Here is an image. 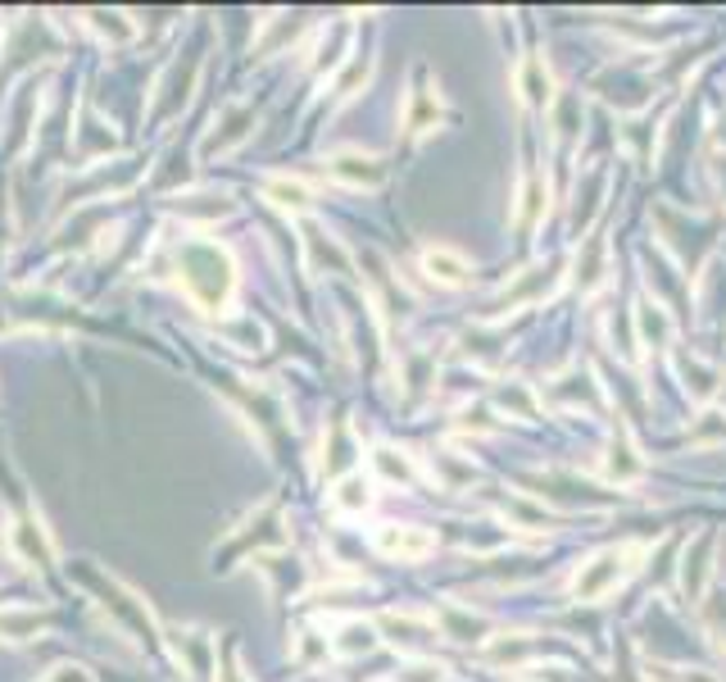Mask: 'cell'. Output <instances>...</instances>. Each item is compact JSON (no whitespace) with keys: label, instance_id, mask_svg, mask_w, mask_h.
I'll use <instances>...</instances> for the list:
<instances>
[{"label":"cell","instance_id":"obj_1","mask_svg":"<svg viewBox=\"0 0 726 682\" xmlns=\"http://www.w3.org/2000/svg\"><path fill=\"white\" fill-rule=\"evenodd\" d=\"M177 269H182V287H187L196 306L223 314L231 287H237V269H231L227 250L218 241H187L177 250Z\"/></svg>","mask_w":726,"mask_h":682},{"label":"cell","instance_id":"obj_2","mask_svg":"<svg viewBox=\"0 0 726 682\" xmlns=\"http://www.w3.org/2000/svg\"><path fill=\"white\" fill-rule=\"evenodd\" d=\"M640 550L644 546H613V550H600V555H590L586 565H577L573 573V596L577 600H604L613 587H622V578H627L640 560Z\"/></svg>","mask_w":726,"mask_h":682},{"label":"cell","instance_id":"obj_3","mask_svg":"<svg viewBox=\"0 0 726 682\" xmlns=\"http://www.w3.org/2000/svg\"><path fill=\"white\" fill-rule=\"evenodd\" d=\"M373 550L386 555V560H423V555L436 550V537L413 523H381L373 528Z\"/></svg>","mask_w":726,"mask_h":682},{"label":"cell","instance_id":"obj_4","mask_svg":"<svg viewBox=\"0 0 726 682\" xmlns=\"http://www.w3.org/2000/svg\"><path fill=\"white\" fill-rule=\"evenodd\" d=\"M5 542H10V555H14V560H18V565H28V569H46L50 560H55V542H50L46 523H41L37 514L14 519V523H10V533H5Z\"/></svg>","mask_w":726,"mask_h":682},{"label":"cell","instance_id":"obj_5","mask_svg":"<svg viewBox=\"0 0 726 682\" xmlns=\"http://www.w3.org/2000/svg\"><path fill=\"white\" fill-rule=\"evenodd\" d=\"M327 173L341 187H354V191H363V187L373 191L386 183V164L377 156H368V150H336V156H327Z\"/></svg>","mask_w":726,"mask_h":682},{"label":"cell","instance_id":"obj_6","mask_svg":"<svg viewBox=\"0 0 726 682\" xmlns=\"http://www.w3.org/2000/svg\"><path fill=\"white\" fill-rule=\"evenodd\" d=\"M513 91L523 100L527 110H550L554 106V78H550V64L544 55H527L513 73Z\"/></svg>","mask_w":726,"mask_h":682},{"label":"cell","instance_id":"obj_7","mask_svg":"<svg viewBox=\"0 0 726 682\" xmlns=\"http://www.w3.org/2000/svg\"><path fill=\"white\" fill-rule=\"evenodd\" d=\"M713 546H717V533H699L686 546V555H681V592H686V600H699L709 592V578H713L709 555H713Z\"/></svg>","mask_w":726,"mask_h":682},{"label":"cell","instance_id":"obj_8","mask_svg":"<svg viewBox=\"0 0 726 682\" xmlns=\"http://www.w3.org/2000/svg\"><path fill=\"white\" fill-rule=\"evenodd\" d=\"M431 623H436V633L450 637V642H486V633H490V619H486V615H473V610H463V605H450V600L436 605Z\"/></svg>","mask_w":726,"mask_h":682},{"label":"cell","instance_id":"obj_9","mask_svg":"<svg viewBox=\"0 0 726 682\" xmlns=\"http://www.w3.org/2000/svg\"><path fill=\"white\" fill-rule=\"evenodd\" d=\"M600 473H604V483H617V487H631L636 478L644 473V460H640V450H636L627 427H617V437L609 446V460L600 464Z\"/></svg>","mask_w":726,"mask_h":682},{"label":"cell","instance_id":"obj_10","mask_svg":"<svg viewBox=\"0 0 726 682\" xmlns=\"http://www.w3.org/2000/svg\"><path fill=\"white\" fill-rule=\"evenodd\" d=\"M423 273L440 287H463L473 277V264H468V256H459V250H450V246H427L423 250Z\"/></svg>","mask_w":726,"mask_h":682},{"label":"cell","instance_id":"obj_11","mask_svg":"<svg viewBox=\"0 0 726 682\" xmlns=\"http://www.w3.org/2000/svg\"><path fill=\"white\" fill-rule=\"evenodd\" d=\"M423 78H427V69H418V87L409 91V110H404V128H409L413 137L431 133L436 119H440V96H436V87H427Z\"/></svg>","mask_w":726,"mask_h":682},{"label":"cell","instance_id":"obj_12","mask_svg":"<svg viewBox=\"0 0 726 682\" xmlns=\"http://www.w3.org/2000/svg\"><path fill=\"white\" fill-rule=\"evenodd\" d=\"M377 628L386 633V642L391 646H418V642H427V637H436V623H427V619H418V615H400V610H386V615H377Z\"/></svg>","mask_w":726,"mask_h":682},{"label":"cell","instance_id":"obj_13","mask_svg":"<svg viewBox=\"0 0 726 682\" xmlns=\"http://www.w3.org/2000/svg\"><path fill=\"white\" fill-rule=\"evenodd\" d=\"M373 473L381 478V483H391V487H413V483H418V460H413L409 450L377 446L373 450Z\"/></svg>","mask_w":726,"mask_h":682},{"label":"cell","instance_id":"obj_14","mask_svg":"<svg viewBox=\"0 0 726 682\" xmlns=\"http://www.w3.org/2000/svg\"><path fill=\"white\" fill-rule=\"evenodd\" d=\"M604 269H609V237L604 233L581 237V250H577V283H581V292L600 287L604 283Z\"/></svg>","mask_w":726,"mask_h":682},{"label":"cell","instance_id":"obj_15","mask_svg":"<svg viewBox=\"0 0 726 682\" xmlns=\"http://www.w3.org/2000/svg\"><path fill=\"white\" fill-rule=\"evenodd\" d=\"M264 200H273L277 210H309L314 206V187H309L304 178H287V173H273V178H264Z\"/></svg>","mask_w":726,"mask_h":682},{"label":"cell","instance_id":"obj_16","mask_svg":"<svg viewBox=\"0 0 726 682\" xmlns=\"http://www.w3.org/2000/svg\"><path fill=\"white\" fill-rule=\"evenodd\" d=\"M544 206H550V187H544L540 173H527L523 191H517V210H513L517 227H523V233H531V227L544 219Z\"/></svg>","mask_w":726,"mask_h":682},{"label":"cell","instance_id":"obj_17","mask_svg":"<svg viewBox=\"0 0 726 682\" xmlns=\"http://www.w3.org/2000/svg\"><path fill=\"white\" fill-rule=\"evenodd\" d=\"M531 655H536V642H531V637L504 633V637H490V642H486L481 660H486V665H509V669H517V665H527Z\"/></svg>","mask_w":726,"mask_h":682},{"label":"cell","instance_id":"obj_18","mask_svg":"<svg viewBox=\"0 0 726 682\" xmlns=\"http://www.w3.org/2000/svg\"><path fill=\"white\" fill-rule=\"evenodd\" d=\"M373 642H377L373 637V623H363V619H346L341 628H336V637H327L336 660H354V655L373 650Z\"/></svg>","mask_w":726,"mask_h":682},{"label":"cell","instance_id":"obj_19","mask_svg":"<svg viewBox=\"0 0 726 682\" xmlns=\"http://www.w3.org/2000/svg\"><path fill=\"white\" fill-rule=\"evenodd\" d=\"M50 628L46 610H0V637L5 642H33Z\"/></svg>","mask_w":726,"mask_h":682},{"label":"cell","instance_id":"obj_20","mask_svg":"<svg viewBox=\"0 0 726 682\" xmlns=\"http://www.w3.org/2000/svg\"><path fill=\"white\" fill-rule=\"evenodd\" d=\"M304 246H309V264H314V269H331V273H346L350 269V256L327 233H318L314 223H304Z\"/></svg>","mask_w":726,"mask_h":682},{"label":"cell","instance_id":"obj_21","mask_svg":"<svg viewBox=\"0 0 726 682\" xmlns=\"http://www.w3.org/2000/svg\"><path fill=\"white\" fill-rule=\"evenodd\" d=\"M368 500H373V492H368V478H363V473H346L341 483H336V492H331V505H336L341 514L368 510Z\"/></svg>","mask_w":726,"mask_h":682},{"label":"cell","instance_id":"obj_22","mask_svg":"<svg viewBox=\"0 0 726 682\" xmlns=\"http://www.w3.org/2000/svg\"><path fill=\"white\" fill-rule=\"evenodd\" d=\"M636 327H640V337H644V346H663L667 337H672V319H667V310L663 306H644L636 310Z\"/></svg>","mask_w":726,"mask_h":682},{"label":"cell","instance_id":"obj_23","mask_svg":"<svg viewBox=\"0 0 726 682\" xmlns=\"http://www.w3.org/2000/svg\"><path fill=\"white\" fill-rule=\"evenodd\" d=\"M726 442V414L722 410H704L690 427V446H722Z\"/></svg>","mask_w":726,"mask_h":682},{"label":"cell","instance_id":"obj_24","mask_svg":"<svg viewBox=\"0 0 726 682\" xmlns=\"http://www.w3.org/2000/svg\"><path fill=\"white\" fill-rule=\"evenodd\" d=\"M246 123H254L250 110H227V114H223V128H227V133H223V137H210V141H204V150H227L231 141H241V137L250 133Z\"/></svg>","mask_w":726,"mask_h":682},{"label":"cell","instance_id":"obj_25","mask_svg":"<svg viewBox=\"0 0 726 682\" xmlns=\"http://www.w3.org/2000/svg\"><path fill=\"white\" fill-rule=\"evenodd\" d=\"M331 655V646H327V637H318V633H300V642H296V665H318V660H327Z\"/></svg>","mask_w":726,"mask_h":682},{"label":"cell","instance_id":"obj_26","mask_svg":"<svg viewBox=\"0 0 726 682\" xmlns=\"http://www.w3.org/2000/svg\"><path fill=\"white\" fill-rule=\"evenodd\" d=\"M368 73H373V60H350V69L336 78V96L350 100L359 91V83H368Z\"/></svg>","mask_w":726,"mask_h":682},{"label":"cell","instance_id":"obj_27","mask_svg":"<svg viewBox=\"0 0 726 682\" xmlns=\"http://www.w3.org/2000/svg\"><path fill=\"white\" fill-rule=\"evenodd\" d=\"M500 406H504V410H517V414H527V419H531V414H536V396H531L523 383H513V387H504V392H500Z\"/></svg>","mask_w":726,"mask_h":682},{"label":"cell","instance_id":"obj_28","mask_svg":"<svg viewBox=\"0 0 726 682\" xmlns=\"http://www.w3.org/2000/svg\"><path fill=\"white\" fill-rule=\"evenodd\" d=\"M41 682H96V678H91V669H83V665H55Z\"/></svg>","mask_w":726,"mask_h":682},{"label":"cell","instance_id":"obj_29","mask_svg":"<svg viewBox=\"0 0 726 682\" xmlns=\"http://www.w3.org/2000/svg\"><path fill=\"white\" fill-rule=\"evenodd\" d=\"M218 682H246V673H241V665H237V655H227V665H223Z\"/></svg>","mask_w":726,"mask_h":682},{"label":"cell","instance_id":"obj_30","mask_svg":"<svg viewBox=\"0 0 726 682\" xmlns=\"http://www.w3.org/2000/svg\"><path fill=\"white\" fill-rule=\"evenodd\" d=\"M677 682H717V678L704 669H686V673H677Z\"/></svg>","mask_w":726,"mask_h":682}]
</instances>
